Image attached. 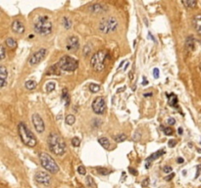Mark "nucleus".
I'll return each instance as SVG.
<instances>
[{"label": "nucleus", "mask_w": 201, "mask_h": 188, "mask_svg": "<svg viewBox=\"0 0 201 188\" xmlns=\"http://www.w3.org/2000/svg\"><path fill=\"white\" fill-rule=\"evenodd\" d=\"M192 25L198 34L201 35V14L194 15L193 19H192Z\"/></svg>", "instance_id": "15"}, {"label": "nucleus", "mask_w": 201, "mask_h": 188, "mask_svg": "<svg viewBox=\"0 0 201 188\" xmlns=\"http://www.w3.org/2000/svg\"><path fill=\"white\" fill-rule=\"evenodd\" d=\"M168 145H169V147H175L176 145H177V141L175 140V139H172V140H169V143H168Z\"/></svg>", "instance_id": "40"}, {"label": "nucleus", "mask_w": 201, "mask_h": 188, "mask_svg": "<svg viewBox=\"0 0 201 188\" xmlns=\"http://www.w3.org/2000/svg\"><path fill=\"white\" fill-rule=\"evenodd\" d=\"M55 87H56L55 82H52V81H50V82H48V83L46 84V87H45V89H46V92H47V93L52 92L53 90L55 89Z\"/></svg>", "instance_id": "29"}, {"label": "nucleus", "mask_w": 201, "mask_h": 188, "mask_svg": "<svg viewBox=\"0 0 201 188\" xmlns=\"http://www.w3.org/2000/svg\"><path fill=\"white\" fill-rule=\"evenodd\" d=\"M175 177V173H172L170 175H168V176L165 177V180L166 181H171V179H173Z\"/></svg>", "instance_id": "42"}, {"label": "nucleus", "mask_w": 201, "mask_h": 188, "mask_svg": "<svg viewBox=\"0 0 201 188\" xmlns=\"http://www.w3.org/2000/svg\"><path fill=\"white\" fill-rule=\"evenodd\" d=\"M194 37L193 36H188L186 38V47L189 50V51H192L194 50V47H195V44H194Z\"/></svg>", "instance_id": "19"}, {"label": "nucleus", "mask_w": 201, "mask_h": 188, "mask_svg": "<svg viewBox=\"0 0 201 188\" xmlns=\"http://www.w3.org/2000/svg\"><path fill=\"white\" fill-rule=\"evenodd\" d=\"M200 70H201V63H200Z\"/></svg>", "instance_id": "55"}, {"label": "nucleus", "mask_w": 201, "mask_h": 188, "mask_svg": "<svg viewBox=\"0 0 201 188\" xmlns=\"http://www.w3.org/2000/svg\"><path fill=\"white\" fill-rule=\"evenodd\" d=\"M25 86H26V88L29 89V90H34V89L36 88L37 83H36V81H34V80H28L26 82Z\"/></svg>", "instance_id": "24"}, {"label": "nucleus", "mask_w": 201, "mask_h": 188, "mask_svg": "<svg viewBox=\"0 0 201 188\" xmlns=\"http://www.w3.org/2000/svg\"><path fill=\"white\" fill-rule=\"evenodd\" d=\"M163 128V131H164V133L166 134V135H172L173 133H174V130L171 128V127H162Z\"/></svg>", "instance_id": "36"}, {"label": "nucleus", "mask_w": 201, "mask_h": 188, "mask_svg": "<svg viewBox=\"0 0 201 188\" xmlns=\"http://www.w3.org/2000/svg\"><path fill=\"white\" fill-rule=\"evenodd\" d=\"M78 173H80V174H82V175H84L86 173V169H84V166H80L78 168Z\"/></svg>", "instance_id": "37"}, {"label": "nucleus", "mask_w": 201, "mask_h": 188, "mask_svg": "<svg viewBox=\"0 0 201 188\" xmlns=\"http://www.w3.org/2000/svg\"><path fill=\"white\" fill-rule=\"evenodd\" d=\"M129 76H130V80H133V73H130V74H129Z\"/></svg>", "instance_id": "53"}, {"label": "nucleus", "mask_w": 201, "mask_h": 188, "mask_svg": "<svg viewBox=\"0 0 201 188\" xmlns=\"http://www.w3.org/2000/svg\"><path fill=\"white\" fill-rule=\"evenodd\" d=\"M143 79H144V80H143V83H142V84H143V85L147 84V80H146V78H145V77H143Z\"/></svg>", "instance_id": "52"}, {"label": "nucleus", "mask_w": 201, "mask_h": 188, "mask_svg": "<svg viewBox=\"0 0 201 188\" xmlns=\"http://www.w3.org/2000/svg\"><path fill=\"white\" fill-rule=\"evenodd\" d=\"M178 132H179V135H182V134H183V129L182 128V127H179V128H178Z\"/></svg>", "instance_id": "49"}, {"label": "nucleus", "mask_w": 201, "mask_h": 188, "mask_svg": "<svg viewBox=\"0 0 201 188\" xmlns=\"http://www.w3.org/2000/svg\"><path fill=\"white\" fill-rule=\"evenodd\" d=\"M129 171H130V173H131L133 175H135V176H136V175L138 174L137 170H135V169H133V168H129Z\"/></svg>", "instance_id": "41"}, {"label": "nucleus", "mask_w": 201, "mask_h": 188, "mask_svg": "<svg viewBox=\"0 0 201 188\" xmlns=\"http://www.w3.org/2000/svg\"><path fill=\"white\" fill-rule=\"evenodd\" d=\"M58 68H59V66H58V64L57 65H54V66H52L50 69H49V72L47 73V74H60V73L58 72Z\"/></svg>", "instance_id": "27"}, {"label": "nucleus", "mask_w": 201, "mask_h": 188, "mask_svg": "<svg viewBox=\"0 0 201 188\" xmlns=\"http://www.w3.org/2000/svg\"><path fill=\"white\" fill-rule=\"evenodd\" d=\"M96 170L99 174H102V175H108V174H110L112 173L111 170H109L106 168H97Z\"/></svg>", "instance_id": "26"}, {"label": "nucleus", "mask_w": 201, "mask_h": 188, "mask_svg": "<svg viewBox=\"0 0 201 188\" xmlns=\"http://www.w3.org/2000/svg\"><path fill=\"white\" fill-rule=\"evenodd\" d=\"M148 37H150V38H151V39H152V40L154 41V42H155V38L153 37V35H152V34H151V33H148Z\"/></svg>", "instance_id": "51"}, {"label": "nucleus", "mask_w": 201, "mask_h": 188, "mask_svg": "<svg viewBox=\"0 0 201 188\" xmlns=\"http://www.w3.org/2000/svg\"><path fill=\"white\" fill-rule=\"evenodd\" d=\"M86 180V185H87L89 188H96V184H95V182H94V180H93L92 176L87 175Z\"/></svg>", "instance_id": "25"}, {"label": "nucleus", "mask_w": 201, "mask_h": 188, "mask_svg": "<svg viewBox=\"0 0 201 188\" xmlns=\"http://www.w3.org/2000/svg\"><path fill=\"white\" fill-rule=\"evenodd\" d=\"M92 110L97 115H102L106 111V103L103 97H96L92 102Z\"/></svg>", "instance_id": "8"}, {"label": "nucleus", "mask_w": 201, "mask_h": 188, "mask_svg": "<svg viewBox=\"0 0 201 188\" xmlns=\"http://www.w3.org/2000/svg\"><path fill=\"white\" fill-rule=\"evenodd\" d=\"M183 4L186 6V8H190V9H192V8L196 7V5H197V1H195V0H187V1H183Z\"/></svg>", "instance_id": "23"}, {"label": "nucleus", "mask_w": 201, "mask_h": 188, "mask_svg": "<svg viewBox=\"0 0 201 188\" xmlns=\"http://www.w3.org/2000/svg\"><path fill=\"white\" fill-rule=\"evenodd\" d=\"M7 77H8V73H7L6 67L1 66L0 67V85H1L2 88L5 87V85H6V79H7Z\"/></svg>", "instance_id": "14"}, {"label": "nucleus", "mask_w": 201, "mask_h": 188, "mask_svg": "<svg viewBox=\"0 0 201 188\" xmlns=\"http://www.w3.org/2000/svg\"><path fill=\"white\" fill-rule=\"evenodd\" d=\"M0 59L1 60H4L5 59V57H6V50H5V47L4 46H1L0 47Z\"/></svg>", "instance_id": "35"}, {"label": "nucleus", "mask_w": 201, "mask_h": 188, "mask_svg": "<svg viewBox=\"0 0 201 188\" xmlns=\"http://www.w3.org/2000/svg\"><path fill=\"white\" fill-rule=\"evenodd\" d=\"M12 30L16 33H25V26L20 21H14L12 24Z\"/></svg>", "instance_id": "16"}, {"label": "nucleus", "mask_w": 201, "mask_h": 188, "mask_svg": "<svg viewBox=\"0 0 201 188\" xmlns=\"http://www.w3.org/2000/svg\"><path fill=\"white\" fill-rule=\"evenodd\" d=\"M5 43H6V45H7L8 47L12 48V49L17 47V41H16L13 37H8V38H6Z\"/></svg>", "instance_id": "22"}, {"label": "nucleus", "mask_w": 201, "mask_h": 188, "mask_svg": "<svg viewBox=\"0 0 201 188\" xmlns=\"http://www.w3.org/2000/svg\"><path fill=\"white\" fill-rule=\"evenodd\" d=\"M66 47L69 51L71 52H75L77 51L80 47V41H78V37L77 36H71L68 38L67 40V45Z\"/></svg>", "instance_id": "12"}, {"label": "nucleus", "mask_w": 201, "mask_h": 188, "mask_svg": "<svg viewBox=\"0 0 201 188\" xmlns=\"http://www.w3.org/2000/svg\"><path fill=\"white\" fill-rule=\"evenodd\" d=\"M31 120H33V123H34V128H35V130H36L37 132L38 133L43 132L45 129V125H44V122H43V120L41 119L40 116L37 114H34V116H33Z\"/></svg>", "instance_id": "11"}, {"label": "nucleus", "mask_w": 201, "mask_h": 188, "mask_svg": "<svg viewBox=\"0 0 201 188\" xmlns=\"http://www.w3.org/2000/svg\"><path fill=\"white\" fill-rule=\"evenodd\" d=\"M89 90L93 93H96L100 90V85L99 84H94V83H91L89 85Z\"/></svg>", "instance_id": "32"}, {"label": "nucleus", "mask_w": 201, "mask_h": 188, "mask_svg": "<svg viewBox=\"0 0 201 188\" xmlns=\"http://www.w3.org/2000/svg\"><path fill=\"white\" fill-rule=\"evenodd\" d=\"M114 139H115L116 142L121 143V142H124V141L127 139V136H126V134H125V133H120V134H118L117 136H115Z\"/></svg>", "instance_id": "28"}, {"label": "nucleus", "mask_w": 201, "mask_h": 188, "mask_svg": "<svg viewBox=\"0 0 201 188\" xmlns=\"http://www.w3.org/2000/svg\"><path fill=\"white\" fill-rule=\"evenodd\" d=\"M39 160H40V164L42 168L45 169L48 173H57L59 171V166L57 165V163L47 153H40L39 154Z\"/></svg>", "instance_id": "5"}, {"label": "nucleus", "mask_w": 201, "mask_h": 188, "mask_svg": "<svg viewBox=\"0 0 201 188\" xmlns=\"http://www.w3.org/2000/svg\"><path fill=\"white\" fill-rule=\"evenodd\" d=\"M109 59H110V55H109V53L107 51L101 50V51L96 52L91 57V60H90L91 68L95 72H98V73L102 72L105 69Z\"/></svg>", "instance_id": "2"}, {"label": "nucleus", "mask_w": 201, "mask_h": 188, "mask_svg": "<svg viewBox=\"0 0 201 188\" xmlns=\"http://www.w3.org/2000/svg\"><path fill=\"white\" fill-rule=\"evenodd\" d=\"M76 122V118L73 115H68L67 118H66V123L69 125H73Z\"/></svg>", "instance_id": "30"}, {"label": "nucleus", "mask_w": 201, "mask_h": 188, "mask_svg": "<svg viewBox=\"0 0 201 188\" xmlns=\"http://www.w3.org/2000/svg\"><path fill=\"white\" fill-rule=\"evenodd\" d=\"M159 76H160V74H159V70L157 69V68H155L154 70H153V77L155 78H159Z\"/></svg>", "instance_id": "39"}, {"label": "nucleus", "mask_w": 201, "mask_h": 188, "mask_svg": "<svg viewBox=\"0 0 201 188\" xmlns=\"http://www.w3.org/2000/svg\"><path fill=\"white\" fill-rule=\"evenodd\" d=\"M176 123V120L174 118L168 119V125H174Z\"/></svg>", "instance_id": "44"}, {"label": "nucleus", "mask_w": 201, "mask_h": 188, "mask_svg": "<svg viewBox=\"0 0 201 188\" xmlns=\"http://www.w3.org/2000/svg\"><path fill=\"white\" fill-rule=\"evenodd\" d=\"M152 95H153V93H152V92H150V93H144V94H143V96H144V97H151Z\"/></svg>", "instance_id": "48"}, {"label": "nucleus", "mask_w": 201, "mask_h": 188, "mask_svg": "<svg viewBox=\"0 0 201 188\" xmlns=\"http://www.w3.org/2000/svg\"><path fill=\"white\" fill-rule=\"evenodd\" d=\"M62 101L65 102L66 106H69L70 105V95H69V92H68V89L67 88H64L63 91H62Z\"/></svg>", "instance_id": "21"}, {"label": "nucleus", "mask_w": 201, "mask_h": 188, "mask_svg": "<svg viewBox=\"0 0 201 188\" xmlns=\"http://www.w3.org/2000/svg\"><path fill=\"white\" fill-rule=\"evenodd\" d=\"M125 177L127 178V176H126L125 173H123V175H122V179H121V181H122V182H124V181H125Z\"/></svg>", "instance_id": "50"}, {"label": "nucleus", "mask_w": 201, "mask_h": 188, "mask_svg": "<svg viewBox=\"0 0 201 188\" xmlns=\"http://www.w3.org/2000/svg\"><path fill=\"white\" fill-rule=\"evenodd\" d=\"M89 11L94 13V14H102V13H105V12L108 11V9L105 7L104 5H102V4H99V3H96V4H93L91 6H89Z\"/></svg>", "instance_id": "13"}, {"label": "nucleus", "mask_w": 201, "mask_h": 188, "mask_svg": "<svg viewBox=\"0 0 201 188\" xmlns=\"http://www.w3.org/2000/svg\"><path fill=\"white\" fill-rule=\"evenodd\" d=\"M172 170H173V169H172V166H166L163 168V171H164L165 173H172Z\"/></svg>", "instance_id": "38"}, {"label": "nucleus", "mask_w": 201, "mask_h": 188, "mask_svg": "<svg viewBox=\"0 0 201 188\" xmlns=\"http://www.w3.org/2000/svg\"><path fill=\"white\" fill-rule=\"evenodd\" d=\"M34 31L40 35H47L52 31V23L47 16L38 17L37 21L34 24Z\"/></svg>", "instance_id": "4"}, {"label": "nucleus", "mask_w": 201, "mask_h": 188, "mask_svg": "<svg viewBox=\"0 0 201 188\" xmlns=\"http://www.w3.org/2000/svg\"><path fill=\"white\" fill-rule=\"evenodd\" d=\"M47 54V50L44 48H41L38 51H36L34 54L31 55V57L29 60V65L30 66H35L38 63H40L42 60L45 58V56Z\"/></svg>", "instance_id": "9"}, {"label": "nucleus", "mask_w": 201, "mask_h": 188, "mask_svg": "<svg viewBox=\"0 0 201 188\" xmlns=\"http://www.w3.org/2000/svg\"><path fill=\"white\" fill-rule=\"evenodd\" d=\"M72 144H73L74 147H78L81 145V139L78 137H74L72 139Z\"/></svg>", "instance_id": "33"}, {"label": "nucleus", "mask_w": 201, "mask_h": 188, "mask_svg": "<svg viewBox=\"0 0 201 188\" xmlns=\"http://www.w3.org/2000/svg\"><path fill=\"white\" fill-rule=\"evenodd\" d=\"M34 178L37 182H39L41 184L43 185H49L50 182H51V176L50 174L45 171H38V173H35L34 175Z\"/></svg>", "instance_id": "10"}, {"label": "nucleus", "mask_w": 201, "mask_h": 188, "mask_svg": "<svg viewBox=\"0 0 201 188\" xmlns=\"http://www.w3.org/2000/svg\"><path fill=\"white\" fill-rule=\"evenodd\" d=\"M165 153H166V152H165L164 149H161V150H159V151H157V152H155V153H153V154H151V155L149 156L148 158L146 159V163H151L152 161H154V160L158 159L159 157H161V156H163Z\"/></svg>", "instance_id": "18"}, {"label": "nucleus", "mask_w": 201, "mask_h": 188, "mask_svg": "<svg viewBox=\"0 0 201 188\" xmlns=\"http://www.w3.org/2000/svg\"><path fill=\"white\" fill-rule=\"evenodd\" d=\"M183 161H184V160H183V158H178V159H177V162L179 163V164H183Z\"/></svg>", "instance_id": "47"}, {"label": "nucleus", "mask_w": 201, "mask_h": 188, "mask_svg": "<svg viewBox=\"0 0 201 188\" xmlns=\"http://www.w3.org/2000/svg\"><path fill=\"white\" fill-rule=\"evenodd\" d=\"M90 51H91V47H90V44H87V45H86V46L83 47V55H84V56L89 55Z\"/></svg>", "instance_id": "34"}, {"label": "nucleus", "mask_w": 201, "mask_h": 188, "mask_svg": "<svg viewBox=\"0 0 201 188\" xmlns=\"http://www.w3.org/2000/svg\"><path fill=\"white\" fill-rule=\"evenodd\" d=\"M167 97H168V104L172 106V107H175L177 108L178 107V97L176 94L174 93H172V94H168L167 93Z\"/></svg>", "instance_id": "17"}, {"label": "nucleus", "mask_w": 201, "mask_h": 188, "mask_svg": "<svg viewBox=\"0 0 201 188\" xmlns=\"http://www.w3.org/2000/svg\"><path fill=\"white\" fill-rule=\"evenodd\" d=\"M18 132L19 135L22 139L23 143L26 144L27 146L29 147H34L36 145L37 141L35 136L34 135V133L30 131V129L28 128L24 122H20L18 125Z\"/></svg>", "instance_id": "3"}, {"label": "nucleus", "mask_w": 201, "mask_h": 188, "mask_svg": "<svg viewBox=\"0 0 201 188\" xmlns=\"http://www.w3.org/2000/svg\"><path fill=\"white\" fill-rule=\"evenodd\" d=\"M98 142L100 143V145L104 148V149H106V150H109V149H110V141H109V139L107 137H101V138L98 139Z\"/></svg>", "instance_id": "20"}, {"label": "nucleus", "mask_w": 201, "mask_h": 188, "mask_svg": "<svg viewBox=\"0 0 201 188\" xmlns=\"http://www.w3.org/2000/svg\"><path fill=\"white\" fill-rule=\"evenodd\" d=\"M63 25H64V26L67 29V30H69V29H71V26H72V21L68 18V17H64Z\"/></svg>", "instance_id": "31"}, {"label": "nucleus", "mask_w": 201, "mask_h": 188, "mask_svg": "<svg viewBox=\"0 0 201 188\" xmlns=\"http://www.w3.org/2000/svg\"><path fill=\"white\" fill-rule=\"evenodd\" d=\"M200 170H201V165H198L197 166V170H196V174H195V178H197L200 174Z\"/></svg>", "instance_id": "45"}, {"label": "nucleus", "mask_w": 201, "mask_h": 188, "mask_svg": "<svg viewBox=\"0 0 201 188\" xmlns=\"http://www.w3.org/2000/svg\"><path fill=\"white\" fill-rule=\"evenodd\" d=\"M148 184H149V178H145V179L141 182L142 187H146V186H148Z\"/></svg>", "instance_id": "43"}, {"label": "nucleus", "mask_w": 201, "mask_h": 188, "mask_svg": "<svg viewBox=\"0 0 201 188\" xmlns=\"http://www.w3.org/2000/svg\"><path fill=\"white\" fill-rule=\"evenodd\" d=\"M118 25H119L118 20L115 17L105 18L99 23V30L102 33L107 34V33L115 31L117 30V28H118Z\"/></svg>", "instance_id": "6"}, {"label": "nucleus", "mask_w": 201, "mask_h": 188, "mask_svg": "<svg viewBox=\"0 0 201 188\" xmlns=\"http://www.w3.org/2000/svg\"><path fill=\"white\" fill-rule=\"evenodd\" d=\"M124 90H126V86H124V87H122V88H119V89H118V90H117V93L123 92Z\"/></svg>", "instance_id": "46"}, {"label": "nucleus", "mask_w": 201, "mask_h": 188, "mask_svg": "<svg viewBox=\"0 0 201 188\" xmlns=\"http://www.w3.org/2000/svg\"><path fill=\"white\" fill-rule=\"evenodd\" d=\"M78 188H83V187H82V186H81V187H78Z\"/></svg>", "instance_id": "54"}, {"label": "nucleus", "mask_w": 201, "mask_h": 188, "mask_svg": "<svg viewBox=\"0 0 201 188\" xmlns=\"http://www.w3.org/2000/svg\"><path fill=\"white\" fill-rule=\"evenodd\" d=\"M58 66L65 72H74L78 69V61L70 56H64L58 62Z\"/></svg>", "instance_id": "7"}, {"label": "nucleus", "mask_w": 201, "mask_h": 188, "mask_svg": "<svg viewBox=\"0 0 201 188\" xmlns=\"http://www.w3.org/2000/svg\"><path fill=\"white\" fill-rule=\"evenodd\" d=\"M48 146L50 151L57 156H62L67 150V146L63 138L59 134L51 132L48 136Z\"/></svg>", "instance_id": "1"}]
</instances>
